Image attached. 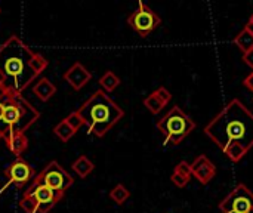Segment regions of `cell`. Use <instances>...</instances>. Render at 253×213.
I'll use <instances>...</instances> for the list:
<instances>
[{"label": "cell", "mask_w": 253, "mask_h": 213, "mask_svg": "<svg viewBox=\"0 0 253 213\" xmlns=\"http://www.w3.org/2000/svg\"><path fill=\"white\" fill-rule=\"evenodd\" d=\"M27 194H31L37 205H39V211L37 213H47L62 197L58 196L53 190H50L49 187L44 185H37V187H28L25 190Z\"/></svg>", "instance_id": "10"}, {"label": "cell", "mask_w": 253, "mask_h": 213, "mask_svg": "<svg viewBox=\"0 0 253 213\" xmlns=\"http://www.w3.org/2000/svg\"><path fill=\"white\" fill-rule=\"evenodd\" d=\"M74 184V179L71 175L58 163V162H50L37 176L33 178V182L30 187H37V185H44L53 190L58 196H64L65 191Z\"/></svg>", "instance_id": "6"}, {"label": "cell", "mask_w": 253, "mask_h": 213, "mask_svg": "<svg viewBox=\"0 0 253 213\" xmlns=\"http://www.w3.org/2000/svg\"><path fill=\"white\" fill-rule=\"evenodd\" d=\"M6 145H7V148H9V151L12 153V154H15L18 159H21V156L27 151V148H28V138H27V135L25 133H16V135H13L7 142H6Z\"/></svg>", "instance_id": "15"}, {"label": "cell", "mask_w": 253, "mask_h": 213, "mask_svg": "<svg viewBox=\"0 0 253 213\" xmlns=\"http://www.w3.org/2000/svg\"><path fill=\"white\" fill-rule=\"evenodd\" d=\"M170 181L178 187V188H184L188 182H190V179H187V178H182L181 175H178V173H172V176H170Z\"/></svg>", "instance_id": "24"}, {"label": "cell", "mask_w": 253, "mask_h": 213, "mask_svg": "<svg viewBox=\"0 0 253 213\" xmlns=\"http://www.w3.org/2000/svg\"><path fill=\"white\" fill-rule=\"evenodd\" d=\"M243 85L251 90V92H253V71L245 79V82H243Z\"/></svg>", "instance_id": "26"}, {"label": "cell", "mask_w": 253, "mask_h": 213, "mask_svg": "<svg viewBox=\"0 0 253 213\" xmlns=\"http://www.w3.org/2000/svg\"><path fill=\"white\" fill-rule=\"evenodd\" d=\"M73 170L82 178V179H84V178H87L90 173H92V170L95 169V166H93V163L86 157V156H80L74 163H73Z\"/></svg>", "instance_id": "16"}, {"label": "cell", "mask_w": 253, "mask_h": 213, "mask_svg": "<svg viewBox=\"0 0 253 213\" xmlns=\"http://www.w3.org/2000/svg\"><path fill=\"white\" fill-rule=\"evenodd\" d=\"M77 113L86 122L87 133L98 138L107 135V132L125 116V111L102 89L95 90V93L79 107Z\"/></svg>", "instance_id": "4"}, {"label": "cell", "mask_w": 253, "mask_h": 213, "mask_svg": "<svg viewBox=\"0 0 253 213\" xmlns=\"http://www.w3.org/2000/svg\"><path fill=\"white\" fill-rule=\"evenodd\" d=\"M110 197L114 203L117 205H123L129 197H130V191L123 185V184H119L116 185L111 191H110Z\"/></svg>", "instance_id": "20"}, {"label": "cell", "mask_w": 253, "mask_h": 213, "mask_svg": "<svg viewBox=\"0 0 253 213\" xmlns=\"http://www.w3.org/2000/svg\"><path fill=\"white\" fill-rule=\"evenodd\" d=\"M92 79V74L86 70V67H83L80 62L73 64L65 73H64V80L74 89V90H80L89 80Z\"/></svg>", "instance_id": "12"}, {"label": "cell", "mask_w": 253, "mask_h": 213, "mask_svg": "<svg viewBox=\"0 0 253 213\" xmlns=\"http://www.w3.org/2000/svg\"><path fill=\"white\" fill-rule=\"evenodd\" d=\"M157 129L165 136V144L166 145L176 147L196 129V123L178 105H173L157 122Z\"/></svg>", "instance_id": "5"}, {"label": "cell", "mask_w": 253, "mask_h": 213, "mask_svg": "<svg viewBox=\"0 0 253 213\" xmlns=\"http://www.w3.org/2000/svg\"><path fill=\"white\" fill-rule=\"evenodd\" d=\"M40 117L21 93L0 89V139L7 142L16 133H25Z\"/></svg>", "instance_id": "3"}, {"label": "cell", "mask_w": 253, "mask_h": 213, "mask_svg": "<svg viewBox=\"0 0 253 213\" xmlns=\"http://www.w3.org/2000/svg\"><path fill=\"white\" fill-rule=\"evenodd\" d=\"M175 173H178V175H181L182 178H187V179H191V176H193V173H191V165L188 163V162H179L176 166H175V170H173Z\"/></svg>", "instance_id": "23"}, {"label": "cell", "mask_w": 253, "mask_h": 213, "mask_svg": "<svg viewBox=\"0 0 253 213\" xmlns=\"http://www.w3.org/2000/svg\"><path fill=\"white\" fill-rule=\"evenodd\" d=\"M4 176L7 178V185L15 184L18 187H22L24 184H27L30 179L34 178V169L33 166H30L28 162L22 159H16L7 166V169L4 170Z\"/></svg>", "instance_id": "9"}, {"label": "cell", "mask_w": 253, "mask_h": 213, "mask_svg": "<svg viewBox=\"0 0 253 213\" xmlns=\"http://www.w3.org/2000/svg\"><path fill=\"white\" fill-rule=\"evenodd\" d=\"M47 59L34 52L18 36L0 44V89L21 93L46 70Z\"/></svg>", "instance_id": "2"}, {"label": "cell", "mask_w": 253, "mask_h": 213, "mask_svg": "<svg viewBox=\"0 0 253 213\" xmlns=\"http://www.w3.org/2000/svg\"><path fill=\"white\" fill-rule=\"evenodd\" d=\"M245 28H248V30H249V31L253 34V13L251 15V18H249V21H248V24H246V27H245Z\"/></svg>", "instance_id": "27"}, {"label": "cell", "mask_w": 253, "mask_h": 213, "mask_svg": "<svg viewBox=\"0 0 253 213\" xmlns=\"http://www.w3.org/2000/svg\"><path fill=\"white\" fill-rule=\"evenodd\" d=\"M191 173H193V176H196V179L200 184L206 185L216 175V168L206 156H199L191 163Z\"/></svg>", "instance_id": "11"}, {"label": "cell", "mask_w": 253, "mask_h": 213, "mask_svg": "<svg viewBox=\"0 0 253 213\" xmlns=\"http://www.w3.org/2000/svg\"><path fill=\"white\" fill-rule=\"evenodd\" d=\"M53 133H55L62 142H68V141L76 135V130H73V129L67 125L65 120H62V122H59V123L55 126Z\"/></svg>", "instance_id": "19"}, {"label": "cell", "mask_w": 253, "mask_h": 213, "mask_svg": "<svg viewBox=\"0 0 253 213\" xmlns=\"http://www.w3.org/2000/svg\"><path fill=\"white\" fill-rule=\"evenodd\" d=\"M64 120H65V122H67V125H68L73 130H76V132H77L82 126H84V125H86V122L83 120V117H82L77 111H73V113H71V114H68Z\"/></svg>", "instance_id": "22"}, {"label": "cell", "mask_w": 253, "mask_h": 213, "mask_svg": "<svg viewBox=\"0 0 253 213\" xmlns=\"http://www.w3.org/2000/svg\"><path fill=\"white\" fill-rule=\"evenodd\" d=\"M234 43H236V46H237L243 53H246V52H249V50H252L253 49V34L248 30V28H243V30L234 37Z\"/></svg>", "instance_id": "17"}, {"label": "cell", "mask_w": 253, "mask_h": 213, "mask_svg": "<svg viewBox=\"0 0 253 213\" xmlns=\"http://www.w3.org/2000/svg\"><path fill=\"white\" fill-rule=\"evenodd\" d=\"M19 206L25 213H37V211H39V205H37L36 199L27 193H24V196L19 202Z\"/></svg>", "instance_id": "21"}, {"label": "cell", "mask_w": 253, "mask_h": 213, "mask_svg": "<svg viewBox=\"0 0 253 213\" xmlns=\"http://www.w3.org/2000/svg\"><path fill=\"white\" fill-rule=\"evenodd\" d=\"M99 85L102 87V90L107 92H113L119 85H120V79L113 73V71H107L101 79H99Z\"/></svg>", "instance_id": "18"}, {"label": "cell", "mask_w": 253, "mask_h": 213, "mask_svg": "<svg viewBox=\"0 0 253 213\" xmlns=\"http://www.w3.org/2000/svg\"><path fill=\"white\" fill-rule=\"evenodd\" d=\"M127 24L142 37H148L160 24L162 18L145 3L139 1L138 7L127 16Z\"/></svg>", "instance_id": "7"}, {"label": "cell", "mask_w": 253, "mask_h": 213, "mask_svg": "<svg viewBox=\"0 0 253 213\" xmlns=\"http://www.w3.org/2000/svg\"><path fill=\"white\" fill-rule=\"evenodd\" d=\"M0 13H1V9H0Z\"/></svg>", "instance_id": "28"}, {"label": "cell", "mask_w": 253, "mask_h": 213, "mask_svg": "<svg viewBox=\"0 0 253 213\" xmlns=\"http://www.w3.org/2000/svg\"><path fill=\"white\" fill-rule=\"evenodd\" d=\"M203 132L231 162L237 163L253 147V113L234 98L205 126Z\"/></svg>", "instance_id": "1"}, {"label": "cell", "mask_w": 253, "mask_h": 213, "mask_svg": "<svg viewBox=\"0 0 253 213\" xmlns=\"http://www.w3.org/2000/svg\"><path fill=\"white\" fill-rule=\"evenodd\" d=\"M33 92H34V95H36L40 101L46 102L47 99H50V98L55 95L56 87H55V85H53L49 79L42 77V79H39V80L34 83Z\"/></svg>", "instance_id": "14"}, {"label": "cell", "mask_w": 253, "mask_h": 213, "mask_svg": "<svg viewBox=\"0 0 253 213\" xmlns=\"http://www.w3.org/2000/svg\"><path fill=\"white\" fill-rule=\"evenodd\" d=\"M172 99V95L170 92L166 89V87H159L156 89L153 93H150L145 99H144V105L147 107V110L151 113V114H159L168 104L169 101Z\"/></svg>", "instance_id": "13"}, {"label": "cell", "mask_w": 253, "mask_h": 213, "mask_svg": "<svg viewBox=\"0 0 253 213\" xmlns=\"http://www.w3.org/2000/svg\"><path fill=\"white\" fill-rule=\"evenodd\" d=\"M221 213H253V193L245 185L239 184L219 203Z\"/></svg>", "instance_id": "8"}, {"label": "cell", "mask_w": 253, "mask_h": 213, "mask_svg": "<svg viewBox=\"0 0 253 213\" xmlns=\"http://www.w3.org/2000/svg\"><path fill=\"white\" fill-rule=\"evenodd\" d=\"M243 61L253 70V49L249 50V52H246V53H243Z\"/></svg>", "instance_id": "25"}]
</instances>
